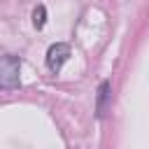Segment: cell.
I'll return each mask as SVG.
<instances>
[{
	"instance_id": "obj_1",
	"label": "cell",
	"mask_w": 149,
	"mask_h": 149,
	"mask_svg": "<svg viewBox=\"0 0 149 149\" xmlns=\"http://www.w3.org/2000/svg\"><path fill=\"white\" fill-rule=\"evenodd\" d=\"M19 72H21V61L12 54H5L0 58V86L5 91H12L21 84L19 79Z\"/></svg>"
},
{
	"instance_id": "obj_2",
	"label": "cell",
	"mask_w": 149,
	"mask_h": 149,
	"mask_svg": "<svg viewBox=\"0 0 149 149\" xmlns=\"http://www.w3.org/2000/svg\"><path fill=\"white\" fill-rule=\"evenodd\" d=\"M68 58H70V44L56 42V44H51L49 51H47V68L56 74V72H61V68L68 63Z\"/></svg>"
},
{
	"instance_id": "obj_3",
	"label": "cell",
	"mask_w": 149,
	"mask_h": 149,
	"mask_svg": "<svg viewBox=\"0 0 149 149\" xmlns=\"http://www.w3.org/2000/svg\"><path fill=\"white\" fill-rule=\"evenodd\" d=\"M107 102H109V81H102L100 88H98V102H95L98 119L105 116V112H107Z\"/></svg>"
},
{
	"instance_id": "obj_4",
	"label": "cell",
	"mask_w": 149,
	"mask_h": 149,
	"mask_svg": "<svg viewBox=\"0 0 149 149\" xmlns=\"http://www.w3.org/2000/svg\"><path fill=\"white\" fill-rule=\"evenodd\" d=\"M44 23H47V7H44V5H37L35 12H33V26H35L37 30H42Z\"/></svg>"
}]
</instances>
